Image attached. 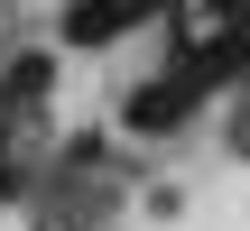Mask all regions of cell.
Instances as JSON below:
<instances>
[{
	"mask_svg": "<svg viewBox=\"0 0 250 231\" xmlns=\"http://www.w3.org/2000/svg\"><path fill=\"white\" fill-rule=\"evenodd\" d=\"M186 111H195V83H176V74H167V83H139V93H130V130H176Z\"/></svg>",
	"mask_w": 250,
	"mask_h": 231,
	"instance_id": "cell-1",
	"label": "cell"
},
{
	"mask_svg": "<svg viewBox=\"0 0 250 231\" xmlns=\"http://www.w3.org/2000/svg\"><path fill=\"white\" fill-rule=\"evenodd\" d=\"M130 28V0H74L65 9V37L74 46H102V37H121Z\"/></svg>",
	"mask_w": 250,
	"mask_h": 231,
	"instance_id": "cell-2",
	"label": "cell"
},
{
	"mask_svg": "<svg viewBox=\"0 0 250 231\" xmlns=\"http://www.w3.org/2000/svg\"><path fill=\"white\" fill-rule=\"evenodd\" d=\"M28 93H46V56H19V74H9V102H28Z\"/></svg>",
	"mask_w": 250,
	"mask_h": 231,
	"instance_id": "cell-3",
	"label": "cell"
},
{
	"mask_svg": "<svg viewBox=\"0 0 250 231\" xmlns=\"http://www.w3.org/2000/svg\"><path fill=\"white\" fill-rule=\"evenodd\" d=\"M158 9H176V0H130V19H158Z\"/></svg>",
	"mask_w": 250,
	"mask_h": 231,
	"instance_id": "cell-4",
	"label": "cell"
}]
</instances>
